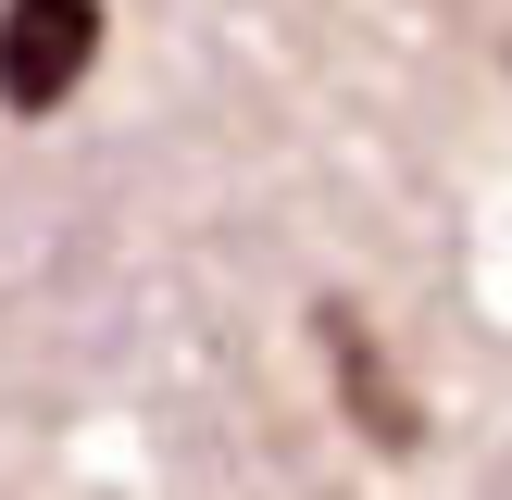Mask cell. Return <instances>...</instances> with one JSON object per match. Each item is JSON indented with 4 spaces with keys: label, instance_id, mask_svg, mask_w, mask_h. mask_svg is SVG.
<instances>
[{
    "label": "cell",
    "instance_id": "cell-2",
    "mask_svg": "<svg viewBox=\"0 0 512 500\" xmlns=\"http://www.w3.org/2000/svg\"><path fill=\"white\" fill-rule=\"evenodd\" d=\"M313 325H325V350H338V400L363 413V438H375V450L400 463V450L425 438V413L400 400V375H388V350H375V325H363V313H338V300H325Z\"/></svg>",
    "mask_w": 512,
    "mask_h": 500
},
{
    "label": "cell",
    "instance_id": "cell-1",
    "mask_svg": "<svg viewBox=\"0 0 512 500\" xmlns=\"http://www.w3.org/2000/svg\"><path fill=\"white\" fill-rule=\"evenodd\" d=\"M100 63V0H0V100L63 113Z\"/></svg>",
    "mask_w": 512,
    "mask_h": 500
}]
</instances>
